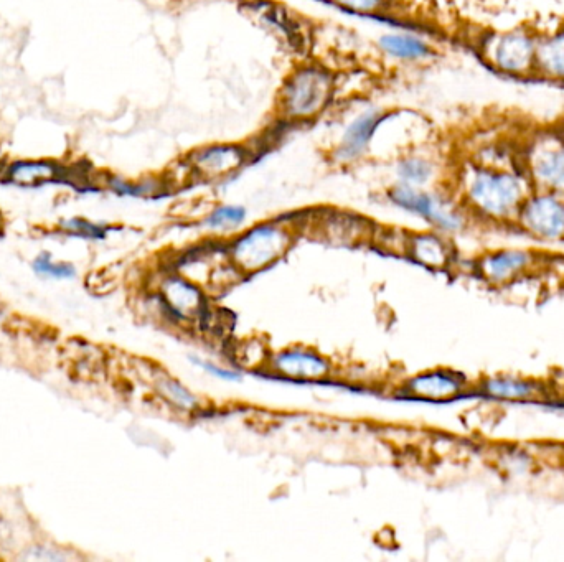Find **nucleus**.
Masks as SVG:
<instances>
[{
  "mask_svg": "<svg viewBox=\"0 0 564 562\" xmlns=\"http://www.w3.org/2000/svg\"><path fill=\"white\" fill-rule=\"evenodd\" d=\"M530 192L517 154L508 160L479 155L457 175L456 197L470 223L495 233L513 235V221Z\"/></svg>",
  "mask_w": 564,
  "mask_h": 562,
  "instance_id": "obj_1",
  "label": "nucleus"
},
{
  "mask_svg": "<svg viewBox=\"0 0 564 562\" xmlns=\"http://www.w3.org/2000/svg\"><path fill=\"white\" fill-rule=\"evenodd\" d=\"M564 254L545 248H489L467 261L477 281L494 291H507L533 281H555Z\"/></svg>",
  "mask_w": 564,
  "mask_h": 562,
  "instance_id": "obj_2",
  "label": "nucleus"
},
{
  "mask_svg": "<svg viewBox=\"0 0 564 562\" xmlns=\"http://www.w3.org/2000/svg\"><path fill=\"white\" fill-rule=\"evenodd\" d=\"M517 157L532 190L564 195V131L561 124L525 136L518 147Z\"/></svg>",
  "mask_w": 564,
  "mask_h": 562,
  "instance_id": "obj_3",
  "label": "nucleus"
},
{
  "mask_svg": "<svg viewBox=\"0 0 564 562\" xmlns=\"http://www.w3.org/2000/svg\"><path fill=\"white\" fill-rule=\"evenodd\" d=\"M536 37L530 29L497 30L480 40V57L492 70L513 78H535Z\"/></svg>",
  "mask_w": 564,
  "mask_h": 562,
  "instance_id": "obj_4",
  "label": "nucleus"
},
{
  "mask_svg": "<svg viewBox=\"0 0 564 562\" xmlns=\"http://www.w3.org/2000/svg\"><path fill=\"white\" fill-rule=\"evenodd\" d=\"M334 94V80L322 68H299L282 85L281 109L287 121H312Z\"/></svg>",
  "mask_w": 564,
  "mask_h": 562,
  "instance_id": "obj_5",
  "label": "nucleus"
},
{
  "mask_svg": "<svg viewBox=\"0 0 564 562\" xmlns=\"http://www.w3.org/2000/svg\"><path fill=\"white\" fill-rule=\"evenodd\" d=\"M388 198L396 207L418 215L428 221L436 230L444 233H457L470 225L466 211L461 207L456 195L426 192L423 188L409 187L400 183L391 188Z\"/></svg>",
  "mask_w": 564,
  "mask_h": 562,
  "instance_id": "obj_6",
  "label": "nucleus"
},
{
  "mask_svg": "<svg viewBox=\"0 0 564 562\" xmlns=\"http://www.w3.org/2000/svg\"><path fill=\"white\" fill-rule=\"evenodd\" d=\"M513 235L541 244L564 243V195L528 193L513 221Z\"/></svg>",
  "mask_w": 564,
  "mask_h": 562,
  "instance_id": "obj_7",
  "label": "nucleus"
},
{
  "mask_svg": "<svg viewBox=\"0 0 564 562\" xmlns=\"http://www.w3.org/2000/svg\"><path fill=\"white\" fill-rule=\"evenodd\" d=\"M292 243V236L278 223H263L230 244L231 263L241 272H256L278 261Z\"/></svg>",
  "mask_w": 564,
  "mask_h": 562,
  "instance_id": "obj_8",
  "label": "nucleus"
},
{
  "mask_svg": "<svg viewBox=\"0 0 564 562\" xmlns=\"http://www.w3.org/2000/svg\"><path fill=\"white\" fill-rule=\"evenodd\" d=\"M561 380L556 376H527L499 373L474 381V394L510 403L556 404Z\"/></svg>",
  "mask_w": 564,
  "mask_h": 562,
  "instance_id": "obj_9",
  "label": "nucleus"
},
{
  "mask_svg": "<svg viewBox=\"0 0 564 562\" xmlns=\"http://www.w3.org/2000/svg\"><path fill=\"white\" fill-rule=\"evenodd\" d=\"M250 159V150L241 144H212L190 152L188 169L202 180H218L243 169Z\"/></svg>",
  "mask_w": 564,
  "mask_h": 562,
  "instance_id": "obj_10",
  "label": "nucleus"
},
{
  "mask_svg": "<svg viewBox=\"0 0 564 562\" xmlns=\"http://www.w3.org/2000/svg\"><path fill=\"white\" fill-rule=\"evenodd\" d=\"M408 393L414 398L426 401H452L464 394H474V380H469L459 371L439 370L424 371L408 381Z\"/></svg>",
  "mask_w": 564,
  "mask_h": 562,
  "instance_id": "obj_11",
  "label": "nucleus"
},
{
  "mask_svg": "<svg viewBox=\"0 0 564 562\" xmlns=\"http://www.w3.org/2000/svg\"><path fill=\"white\" fill-rule=\"evenodd\" d=\"M406 249L416 263L423 264L433 271H449L461 263L456 246L444 231L414 233L409 236Z\"/></svg>",
  "mask_w": 564,
  "mask_h": 562,
  "instance_id": "obj_12",
  "label": "nucleus"
},
{
  "mask_svg": "<svg viewBox=\"0 0 564 562\" xmlns=\"http://www.w3.org/2000/svg\"><path fill=\"white\" fill-rule=\"evenodd\" d=\"M269 365L278 375L294 380H320L330 373L329 361L302 348H291L274 355L269 360Z\"/></svg>",
  "mask_w": 564,
  "mask_h": 562,
  "instance_id": "obj_13",
  "label": "nucleus"
},
{
  "mask_svg": "<svg viewBox=\"0 0 564 562\" xmlns=\"http://www.w3.org/2000/svg\"><path fill=\"white\" fill-rule=\"evenodd\" d=\"M385 116V111L381 109H372L358 116L340 139L339 146L335 150V159L339 162H353L360 159L370 147L376 129L380 127Z\"/></svg>",
  "mask_w": 564,
  "mask_h": 562,
  "instance_id": "obj_14",
  "label": "nucleus"
},
{
  "mask_svg": "<svg viewBox=\"0 0 564 562\" xmlns=\"http://www.w3.org/2000/svg\"><path fill=\"white\" fill-rule=\"evenodd\" d=\"M535 78L564 83V27L536 37Z\"/></svg>",
  "mask_w": 564,
  "mask_h": 562,
  "instance_id": "obj_15",
  "label": "nucleus"
},
{
  "mask_svg": "<svg viewBox=\"0 0 564 562\" xmlns=\"http://www.w3.org/2000/svg\"><path fill=\"white\" fill-rule=\"evenodd\" d=\"M160 297L170 314L179 320L195 317L205 307L202 291L184 277H169L162 284Z\"/></svg>",
  "mask_w": 564,
  "mask_h": 562,
  "instance_id": "obj_16",
  "label": "nucleus"
},
{
  "mask_svg": "<svg viewBox=\"0 0 564 562\" xmlns=\"http://www.w3.org/2000/svg\"><path fill=\"white\" fill-rule=\"evenodd\" d=\"M380 45L391 57L400 60L418 61L433 57L434 48L423 38L408 33H391L380 38Z\"/></svg>",
  "mask_w": 564,
  "mask_h": 562,
  "instance_id": "obj_17",
  "label": "nucleus"
},
{
  "mask_svg": "<svg viewBox=\"0 0 564 562\" xmlns=\"http://www.w3.org/2000/svg\"><path fill=\"white\" fill-rule=\"evenodd\" d=\"M396 174L400 178V183H405L409 187L424 188L438 175V165L428 157L409 155L400 160Z\"/></svg>",
  "mask_w": 564,
  "mask_h": 562,
  "instance_id": "obj_18",
  "label": "nucleus"
},
{
  "mask_svg": "<svg viewBox=\"0 0 564 562\" xmlns=\"http://www.w3.org/2000/svg\"><path fill=\"white\" fill-rule=\"evenodd\" d=\"M57 169L47 162H19L10 169V180L22 187H37L52 182Z\"/></svg>",
  "mask_w": 564,
  "mask_h": 562,
  "instance_id": "obj_19",
  "label": "nucleus"
},
{
  "mask_svg": "<svg viewBox=\"0 0 564 562\" xmlns=\"http://www.w3.org/2000/svg\"><path fill=\"white\" fill-rule=\"evenodd\" d=\"M157 388H159L160 394L175 408L182 409V411H193V409L198 408L197 396L174 378H169V376L160 378Z\"/></svg>",
  "mask_w": 564,
  "mask_h": 562,
  "instance_id": "obj_20",
  "label": "nucleus"
},
{
  "mask_svg": "<svg viewBox=\"0 0 564 562\" xmlns=\"http://www.w3.org/2000/svg\"><path fill=\"white\" fill-rule=\"evenodd\" d=\"M246 220V210L238 205H221L207 216L205 225L213 231L236 230Z\"/></svg>",
  "mask_w": 564,
  "mask_h": 562,
  "instance_id": "obj_21",
  "label": "nucleus"
},
{
  "mask_svg": "<svg viewBox=\"0 0 564 562\" xmlns=\"http://www.w3.org/2000/svg\"><path fill=\"white\" fill-rule=\"evenodd\" d=\"M33 269L40 272V274L58 277V279H63V277L66 279V277L75 276V269H73V266L65 263H53L52 259L48 258V256H40V258L35 259Z\"/></svg>",
  "mask_w": 564,
  "mask_h": 562,
  "instance_id": "obj_22",
  "label": "nucleus"
},
{
  "mask_svg": "<svg viewBox=\"0 0 564 562\" xmlns=\"http://www.w3.org/2000/svg\"><path fill=\"white\" fill-rule=\"evenodd\" d=\"M335 4L355 14H373L380 10L383 0H335Z\"/></svg>",
  "mask_w": 564,
  "mask_h": 562,
  "instance_id": "obj_23",
  "label": "nucleus"
},
{
  "mask_svg": "<svg viewBox=\"0 0 564 562\" xmlns=\"http://www.w3.org/2000/svg\"><path fill=\"white\" fill-rule=\"evenodd\" d=\"M193 363H197V366L203 368V370L208 371L210 375L217 376L220 380L225 381H238L240 380V373L236 371L228 370V368H221V366L215 365L212 361L200 360V358H192Z\"/></svg>",
  "mask_w": 564,
  "mask_h": 562,
  "instance_id": "obj_24",
  "label": "nucleus"
},
{
  "mask_svg": "<svg viewBox=\"0 0 564 562\" xmlns=\"http://www.w3.org/2000/svg\"><path fill=\"white\" fill-rule=\"evenodd\" d=\"M540 447L545 450L546 454H550L553 467L564 474V441H555L551 442V444H541Z\"/></svg>",
  "mask_w": 564,
  "mask_h": 562,
  "instance_id": "obj_25",
  "label": "nucleus"
},
{
  "mask_svg": "<svg viewBox=\"0 0 564 562\" xmlns=\"http://www.w3.org/2000/svg\"><path fill=\"white\" fill-rule=\"evenodd\" d=\"M66 228H71L73 231H78L80 235L90 236V238H101L104 233L99 226L91 225V223L85 220L68 221Z\"/></svg>",
  "mask_w": 564,
  "mask_h": 562,
  "instance_id": "obj_26",
  "label": "nucleus"
},
{
  "mask_svg": "<svg viewBox=\"0 0 564 562\" xmlns=\"http://www.w3.org/2000/svg\"><path fill=\"white\" fill-rule=\"evenodd\" d=\"M558 406H564V380H561L560 396H558Z\"/></svg>",
  "mask_w": 564,
  "mask_h": 562,
  "instance_id": "obj_27",
  "label": "nucleus"
},
{
  "mask_svg": "<svg viewBox=\"0 0 564 562\" xmlns=\"http://www.w3.org/2000/svg\"><path fill=\"white\" fill-rule=\"evenodd\" d=\"M561 127H563V131H564V122H561Z\"/></svg>",
  "mask_w": 564,
  "mask_h": 562,
  "instance_id": "obj_28",
  "label": "nucleus"
}]
</instances>
